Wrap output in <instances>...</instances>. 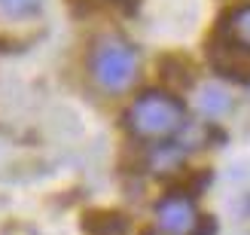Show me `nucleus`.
Segmentation results:
<instances>
[{"instance_id": "nucleus-1", "label": "nucleus", "mask_w": 250, "mask_h": 235, "mask_svg": "<svg viewBox=\"0 0 250 235\" xmlns=\"http://www.w3.org/2000/svg\"><path fill=\"white\" fill-rule=\"evenodd\" d=\"M125 126L141 141H171L186 126V110L174 95L149 89L131 101L125 113Z\"/></svg>"}, {"instance_id": "nucleus-2", "label": "nucleus", "mask_w": 250, "mask_h": 235, "mask_svg": "<svg viewBox=\"0 0 250 235\" xmlns=\"http://www.w3.org/2000/svg\"><path fill=\"white\" fill-rule=\"evenodd\" d=\"M89 73L92 83L104 95H122L131 89L137 77V52L128 40H122L119 34H107L92 46L89 55Z\"/></svg>"}, {"instance_id": "nucleus-3", "label": "nucleus", "mask_w": 250, "mask_h": 235, "mask_svg": "<svg viewBox=\"0 0 250 235\" xmlns=\"http://www.w3.org/2000/svg\"><path fill=\"white\" fill-rule=\"evenodd\" d=\"M156 223L165 235H202L205 220L186 192H171L156 205Z\"/></svg>"}, {"instance_id": "nucleus-4", "label": "nucleus", "mask_w": 250, "mask_h": 235, "mask_svg": "<svg viewBox=\"0 0 250 235\" xmlns=\"http://www.w3.org/2000/svg\"><path fill=\"white\" fill-rule=\"evenodd\" d=\"M220 37L226 40L232 49H241V52H250V3L232 9L220 24Z\"/></svg>"}, {"instance_id": "nucleus-5", "label": "nucleus", "mask_w": 250, "mask_h": 235, "mask_svg": "<svg viewBox=\"0 0 250 235\" xmlns=\"http://www.w3.org/2000/svg\"><path fill=\"white\" fill-rule=\"evenodd\" d=\"M198 110H202L205 116H210V119H217V116H223L226 110L232 107V98H229V92L226 89H220V85H202L198 89Z\"/></svg>"}, {"instance_id": "nucleus-6", "label": "nucleus", "mask_w": 250, "mask_h": 235, "mask_svg": "<svg viewBox=\"0 0 250 235\" xmlns=\"http://www.w3.org/2000/svg\"><path fill=\"white\" fill-rule=\"evenodd\" d=\"M128 223L119 214H95L92 220H85V232L89 235H125Z\"/></svg>"}, {"instance_id": "nucleus-7", "label": "nucleus", "mask_w": 250, "mask_h": 235, "mask_svg": "<svg viewBox=\"0 0 250 235\" xmlns=\"http://www.w3.org/2000/svg\"><path fill=\"white\" fill-rule=\"evenodd\" d=\"M0 9L12 19H28L40 12V0H0Z\"/></svg>"}]
</instances>
